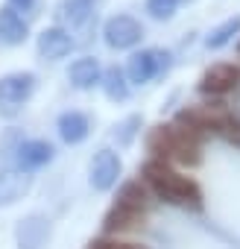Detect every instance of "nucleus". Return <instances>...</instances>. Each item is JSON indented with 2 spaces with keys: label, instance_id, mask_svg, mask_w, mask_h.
Returning a JSON list of instances; mask_svg holds the SVG:
<instances>
[{
  "label": "nucleus",
  "instance_id": "nucleus-1",
  "mask_svg": "<svg viewBox=\"0 0 240 249\" xmlns=\"http://www.w3.org/2000/svg\"><path fill=\"white\" fill-rule=\"evenodd\" d=\"M141 176H144V182H147L161 199H167V202H173V205H190V208H199V205H202V194H199L196 182L188 179V176H179L173 167H167V164L158 161V159L147 161L144 170H141Z\"/></svg>",
  "mask_w": 240,
  "mask_h": 249
},
{
  "label": "nucleus",
  "instance_id": "nucleus-2",
  "mask_svg": "<svg viewBox=\"0 0 240 249\" xmlns=\"http://www.w3.org/2000/svg\"><path fill=\"white\" fill-rule=\"evenodd\" d=\"M35 91V73H6L0 79V114H18L21 106L33 97Z\"/></svg>",
  "mask_w": 240,
  "mask_h": 249
},
{
  "label": "nucleus",
  "instance_id": "nucleus-3",
  "mask_svg": "<svg viewBox=\"0 0 240 249\" xmlns=\"http://www.w3.org/2000/svg\"><path fill=\"white\" fill-rule=\"evenodd\" d=\"M167 68H170V53L167 50H141V53L129 56V62H126V79L132 85H147L153 76H158Z\"/></svg>",
  "mask_w": 240,
  "mask_h": 249
},
{
  "label": "nucleus",
  "instance_id": "nucleus-4",
  "mask_svg": "<svg viewBox=\"0 0 240 249\" xmlns=\"http://www.w3.org/2000/svg\"><path fill=\"white\" fill-rule=\"evenodd\" d=\"M141 36H144L141 24L135 18H129V15H114L103 27V38L114 50H129V47H135L141 41Z\"/></svg>",
  "mask_w": 240,
  "mask_h": 249
},
{
  "label": "nucleus",
  "instance_id": "nucleus-5",
  "mask_svg": "<svg viewBox=\"0 0 240 249\" xmlns=\"http://www.w3.org/2000/svg\"><path fill=\"white\" fill-rule=\"evenodd\" d=\"M88 182L94 191H108L114 188L117 176H120V159L114 150H100L94 159H91V170H88Z\"/></svg>",
  "mask_w": 240,
  "mask_h": 249
},
{
  "label": "nucleus",
  "instance_id": "nucleus-6",
  "mask_svg": "<svg viewBox=\"0 0 240 249\" xmlns=\"http://www.w3.org/2000/svg\"><path fill=\"white\" fill-rule=\"evenodd\" d=\"M240 85V68L237 65H228V62H220V65H211L205 73H202V82L199 88L205 94H228Z\"/></svg>",
  "mask_w": 240,
  "mask_h": 249
},
{
  "label": "nucleus",
  "instance_id": "nucleus-7",
  "mask_svg": "<svg viewBox=\"0 0 240 249\" xmlns=\"http://www.w3.org/2000/svg\"><path fill=\"white\" fill-rule=\"evenodd\" d=\"M15 237H18V249H41L50 237V220L44 214H30L18 223Z\"/></svg>",
  "mask_w": 240,
  "mask_h": 249
},
{
  "label": "nucleus",
  "instance_id": "nucleus-8",
  "mask_svg": "<svg viewBox=\"0 0 240 249\" xmlns=\"http://www.w3.org/2000/svg\"><path fill=\"white\" fill-rule=\"evenodd\" d=\"M138 226H144V211H135V208L120 205V202H114V205L108 208V214L103 217V231H105V234L132 231V229H138Z\"/></svg>",
  "mask_w": 240,
  "mask_h": 249
},
{
  "label": "nucleus",
  "instance_id": "nucleus-9",
  "mask_svg": "<svg viewBox=\"0 0 240 249\" xmlns=\"http://www.w3.org/2000/svg\"><path fill=\"white\" fill-rule=\"evenodd\" d=\"M30 185H33V179H30L27 170H18V167L0 170V208L18 202V199L30 191Z\"/></svg>",
  "mask_w": 240,
  "mask_h": 249
},
{
  "label": "nucleus",
  "instance_id": "nucleus-10",
  "mask_svg": "<svg viewBox=\"0 0 240 249\" xmlns=\"http://www.w3.org/2000/svg\"><path fill=\"white\" fill-rule=\"evenodd\" d=\"M70 47H73V41L62 27H47V30L38 33V56L47 59V62L65 59L70 53Z\"/></svg>",
  "mask_w": 240,
  "mask_h": 249
},
{
  "label": "nucleus",
  "instance_id": "nucleus-11",
  "mask_svg": "<svg viewBox=\"0 0 240 249\" xmlns=\"http://www.w3.org/2000/svg\"><path fill=\"white\" fill-rule=\"evenodd\" d=\"M27 21L18 15L15 6H0V44L18 47L27 41Z\"/></svg>",
  "mask_w": 240,
  "mask_h": 249
},
{
  "label": "nucleus",
  "instance_id": "nucleus-12",
  "mask_svg": "<svg viewBox=\"0 0 240 249\" xmlns=\"http://www.w3.org/2000/svg\"><path fill=\"white\" fill-rule=\"evenodd\" d=\"M176 147H179V135H176V126H167V123H158L147 132V150L153 153V159L164 161L170 156H176Z\"/></svg>",
  "mask_w": 240,
  "mask_h": 249
},
{
  "label": "nucleus",
  "instance_id": "nucleus-13",
  "mask_svg": "<svg viewBox=\"0 0 240 249\" xmlns=\"http://www.w3.org/2000/svg\"><path fill=\"white\" fill-rule=\"evenodd\" d=\"M68 79H70V85H73V88L88 91V88H94L97 82H103V71H100L97 59L82 56V59H76V62L68 68Z\"/></svg>",
  "mask_w": 240,
  "mask_h": 249
},
{
  "label": "nucleus",
  "instance_id": "nucleus-14",
  "mask_svg": "<svg viewBox=\"0 0 240 249\" xmlns=\"http://www.w3.org/2000/svg\"><path fill=\"white\" fill-rule=\"evenodd\" d=\"M53 144L50 141H24L18 147V164L21 170H33V167H44L53 161Z\"/></svg>",
  "mask_w": 240,
  "mask_h": 249
},
{
  "label": "nucleus",
  "instance_id": "nucleus-15",
  "mask_svg": "<svg viewBox=\"0 0 240 249\" xmlns=\"http://www.w3.org/2000/svg\"><path fill=\"white\" fill-rule=\"evenodd\" d=\"M88 117L82 111H65L59 117V135L65 144H82L88 138Z\"/></svg>",
  "mask_w": 240,
  "mask_h": 249
},
{
  "label": "nucleus",
  "instance_id": "nucleus-16",
  "mask_svg": "<svg viewBox=\"0 0 240 249\" xmlns=\"http://www.w3.org/2000/svg\"><path fill=\"white\" fill-rule=\"evenodd\" d=\"M94 9V0H62L59 3V18L70 27H79Z\"/></svg>",
  "mask_w": 240,
  "mask_h": 249
},
{
  "label": "nucleus",
  "instance_id": "nucleus-17",
  "mask_svg": "<svg viewBox=\"0 0 240 249\" xmlns=\"http://www.w3.org/2000/svg\"><path fill=\"white\" fill-rule=\"evenodd\" d=\"M237 33H240V15H234V18L223 21L220 27H214V30L208 33V38H205V47H208V50H220V47H225Z\"/></svg>",
  "mask_w": 240,
  "mask_h": 249
},
{
  "label": "nucleus",
  "instance_id": "nucleus-18",
  "mask_svg": "<svg viewBox=\"0 0 240 249\" xmlns=\"http://www.w3.org/2000/svg\"><path fill=\"white\" fill-rule=\"evenodd\" d=\"M103 91L108 100H126L129 97V85H126V71L120 68H108L103 73Z\"/></svg>",
  "mask_w": 240,
  "mask_h": 249
},
{
  "label": "nucleus",
  "instance_id": "nucleus-19",
  "mask_svg": "<svg viewBox=\"0 0 240 249\" xmlns=\"http://www.w3.org/2000/svg\"><path fill=\"white\" fill-rule=\"evenodd\" d=\"M117 202L120 205H129L135 211H144L150 205V196H147V188L141 182H126L123 188H120V194H117Z\"/></svg>",
  "mask_w": 240,
  "mask_h": 249
},
{
  "label": "nucleus",
  "instance_id": "nucleus-20",
  "mask_svg": "<svg viewBox=\"0 0 240 249\" xmlns=\"http://www.w3.org/2000/svg\"><path fill=\"white\" fill-rule=\"evenodd\" d=\"M182 0H147V12L155 18V21H170L176 15Z\"/></svg>",
  "mask_w": 240,
  "mask_h": 249
},
{
  "label": "nucleus",
  "instance_id": "nucleus-21",
  "mask_svg": "<svg viewBox=\"0 0 240 249\" xmlns=\"http://www.w3.org/2000/svg\"><path fill=\"white\" fill-rule=\"evenodd\" d=\"M217 135H223L228 144L240 147V120H237V117H231V114H223V117H220V123H217Z\"/></svg>",
  "mask_w": 240,
  "mask_h": 249
},
{
  "label": "nucleus",
  "instance_id": "nucleus-22",
  "mask_svg": "<svg viewBox=\"0 0 240 249\" xmlns=\"http://www.w3.org/2000/svg\"><path fill=\"white\" fill-rule=\"evenodd\" d=\"M138 123H141L138 117H126L123 123H117V126H114V129H117V132H114V138H117L120 144L126 147V144H129V141L135 138V126H138Z\"/></svg>",
  "mask_w": 240,
  "mask_h": 249
},
{
  "label": "nucleus",
  "instance_id": "nucleus-23",
  "mask_svg": "<svg viewBox=\"0 0 240 249\" xmlns=\"http://www.w3.org/2000/svg\"><path fill=\"white\" fill-rule=\"evenodd\" d=\"M88 249H144L135 243H123V240H91Z\"/></svg>",
  "mask_w": 240,
  "mask_h": 249
},
{
  "label": "nucleus",
  "instance_id": "nucleus-24",
  "mask_svg": "<svg viewBox=\"0 0 240 249\" xmlns=\"http://www.w3.org/2000/svg\"><path fill=\"white\" fill-rule=\"evenodd\" d=\"M33 3L35 0H9V6H15V9H33Z\"/></svg>",
  "mask_w": 240,
  "mask_h": 249
},
{
  "label": "nucleus",
  "instance_id": "nucleus-25",
  "mask_svg": "<svg viewBox=\"0 0 240 249\" xmlns=\"http://www.w3.org/2000/svg\"><path fill=\"white\" fill-rule=\"evenodd\" d=\"M237 53H240V41H237Z\"/></svg>",
  "mask_w": 240,
  "mask_h": 249
}]
</instances>
